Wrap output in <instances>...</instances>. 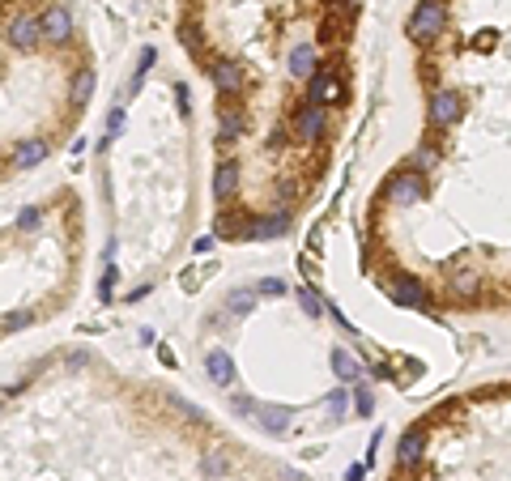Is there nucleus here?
Here are the masks:
<instances>
[{
    "mask_svg": "<svg viewBox=\"0 0 511 481\" xmlns=\"http://www.w3.org/2000/svg\"><path fill=\"white\" fill-rule=\"evenodd\" d=\"M443 21H448L443 0H422L414 9V17H409V38H435L443 30Z\"/></svg>",
    "mask_w": 511,
    "mask_h": 481,
    "instance_id": "obj_1",
    "label": "nucleus"
},
{
    "mask_svg": "<svg viewBox=\"0 0 511 481\" xmlns=\"http://www.w3.org/2000/svg\"><path fill=\"white\" fill-rule=\"evenodd\" d=\"M388 298L397 303V307H426V290H422V281L418 277H409V273H401L392 286H388Z\"/></svg>",
    "mask_w": 511,
    "mask_h": 481,
    "instance_id": "obj_2",
    "label": "nucleus"
},
{
    "mask_svg": "<svg viewBox=\"0 0 511 481\" xmlns=\"http://www.w3.org/2000/svg\"><path fill=\"white\" fill-rule=\"evenodd\" d=\"M38 26H43V38H51V43L72 38V17H68V9H64V4H51V9L38 17Z\"/></svg>",
    "mask_w": 511,
    "mask_h": 481,
    "instance_id": "obj_3",
    "label": "nucleus"
},
{
    "mask_svg": "<svg viewBox=\"0 0 511 481\" xmlns=\"http://www.w3.org/2000/svg\"><path fill=\"white\" fill-rule=\"evenodd\" d=\"M38 38H43V26H38L34 17H13V21H9V47L30 51Z\"/></svg>",
    "mask_w": 511,
    "mask_h": 481,
    "instance_id": "obj_4",
    "label": "nucleus"
},
{
    "mask_svg": "<svg viewBox=\"0 0 511 481\" xmlns=\"http://www.w3.org/2000/svg\"><path fill=\"white\" fill-rule=\"evenodd\" d=\"M456 119H461V98H456L452 90H439V94L431 98V124L448 128V124H456Z\"/></svg>",
    "mask_w": 511,
    "mask_h": 481,
    "instance_id": "obj_5",
    "label": "nucleus"
},
{
    "mask_svg": "<svg viewBox=\"0 0 511 481\" xmlns=\"http://www.w3.org/2000/svg\"><path fill=\"white\" fill-rule=\"evenodd\" d=\"M388 196H392V205H418V200H422V179H418V171L397 175L392 188H388Z\"/></svg>",
    "mask_w": 511,
    "mask_h": 481,
    "instance_id": "obj_6",
    "label": "nucleus"
},
{
    "mask_svg": "<svg viewBox=\"0 0 511 481\" xmlns=\"http://www.w3.org/2000/svg\"><path fill=\"white\" fill-rule=\"evenodd\" d=\"M324 98H341V85L333 81V68H320V72H311V81H307V102H324Z\"/></svg>",
    "mask_w": 511,
    "mask_h": 481,
    "instance_id": "obj_7",
    "label": "nucleus"
},
{
    "mask_svg": "<svg viewBox=\"0 0 511 481\" xmlns=\"http://www.w3.org/2000/svg\"><path fill=\"white\" fill-rule=\"evenodd\" d=\"M47 158V141L43 136H26L17 149H13V171H30V166H38Z\"/></svg>",
    "mask_w": 511,
    "mask_h": 481,
    "instance_id": "obj_8",
    "label": "nucleus"
},
{
    "mask_svg": "<svg viewBox=\"0 0 511 481\" xmlns=\"http://www.w3.org/2000/svg\"><path fill=\"white\" fill-rule=\"evenodd\" d=\"M294 128H298V136H303V141H316V136L324 132V111H320L316 102H303V107H298V115H294Z\"/></svg>",
    "mask_w": 511,
    "mask_h": 481,
    "instance_id": "obj_9",
    "label": "nucleus"
},
{
    "mask_svg": "<svg viewBox=\"0 0 511 481\" xmlns=\"http://www.w3.org/2000/svg\"><path fill=\"white\" fill-rule=\"evenodd\" d=\"M277 234H286V213H277V217H264V222H252V226H243V239H239V243L277 239Z\"/></svg>",
    "mask_w": 511,
    "mask_h": 481,
    "instance_id": "obj_10",
    "label": "nucleus"
},
{
    "mask_svg": "<svg viewBox=\"0 0 511 481\" xmlns=\"http://www.w3.org/2000/svg\"><path fill=\"white\" fill-rule=\"evenodd\" d=\"M205 371H209L213 384H235V358H230L226 350H213V354L205 358Z\"/></svg>",
    "mask_w": 511,
    "mask_h": 481,
    "instance_id": "obj_11",
    "label": "nucleus"
},
{
    "mask_svg": "<svg viewBox=\"0 0 511 481\" xmlns=\"http://www.w3.org/2000/svg\"><path fill=\"white\" fill-rule=\"evenodd\" d=\"M333 375H337L341 384H358L367 371H362V362H358V358H350L345 350H333Z\"/></svg>",
    "mask_w": 511,
    "mask_h": 481,
    "instance_id": "obj_12",
    "label": "nucleus"
},
{
    "mask_svg": "<svg viewBox=\"0 0 511 481\" xmlns=\"http://www.w3.org/2000/svg\"><path fill=\"white\" fill-rule=\"evenodd\" d=\"M235 188H239V166H235V162H222L217 175H213V192H217V200H230Z\"/></svg>",
    "mask_w": 511,
    "mask_h": 481,
    "instance_id": "obj_13",
    "label": "nucleus"
},
{
    "mask_svg": "<svg viewBox=\"0 0 511 481\" xmlns=\"http://www.w3.org/2000/svg\"><path fill=\"white\" fill-rule=\"evenodd\" d=\"M311 64H316V47L311 43L290 47V77H311Z\"/></svg>",
    "mask_w": 511,
    "mask_h": 481,
    "instance_id": "obj_14",
    "label": "nucleus"
},
{
    "mask_svg": "<svg viewBox=\"0 0 511 481\" xmlns=\"http://www.w3.org/2000/svg\"><path fill=\"white\" fill-rule=\"evenodd\" d=\"M213 81H217L222 94H239V90H243V68H239V64H217V68H213Z\"/></svg>",
    "mask_w": 511,
    "mask_h": 481,
    "instance_id": "obj_15",
    "label": "nucleus"
},
{
    "mask_svg": "<svg viewBox=\"0 0 511 481\" xmlns=\"http://www.w3.org/2000/svg\"><path fill=\"white\" fill-rule=\"evenodd\" d=\"M422 448H426V443H422V431H409V435L401 439V448H397V460H401L405 469H414V465L422 460Z\"/></svg>",
    "mask_w": 511,
    "mask_h": 481,
    "instance_id": "obj_16",
    "label": "nucleus"
},
{
    "mask_svg": "<svg viewBox=\"0 0 511 481\" xmlns=\"http://www.w3.org/2000/svg\"><path fill=\"white\" fill-rule=\"evenodd\" d=\"M290 409H281V405H264V409H256V422L264 426V431H286L290 426Z\"/></svg>",
    "mask_w": 511,
    "mask_h": 481,
    "instance_id": "obj_17",
    "label": "nucleus"
},
{
    "mask_svg": "<svg viewBox=\"0 0 511 481\" xmlns=\"http://www.w3.org/2000/svg\"><path fill=\"white\" fill-rule=\"evenodd\" d=\"M94 81H98V77H94V68H81V72H77V81H72V107H85V102H90Z\"/></svg>",
    "mask_w": 511,
    "mask_h": 481,
    "instance_id": "obj_18",
    "label": "nucleus"
},
{
    "mask_svg": "<svg viewBox=\"0 0 511 481\" xmlns=\"http://www.w3.org/2000/svg\"><path fill=\"white\" fill-rule=\"evenodd\" d=\"M256 294H260V290H230V294H226V311H230V315H247V311L256 307Z\"/></svg>",
    "mask_w": 511,
    "mask_h": 481,
    "instance_id": "obj_19",
    "label": "nucleus"
},
{
    "mask_svg": "<svg viewBox=\"0 0 511 481\" xmlns=\"http://www.w3.org/2000/svg\"><path fill=\"white\" fill-rule=\"evenodd\" d=\"M154 60H158V51H154V47H141V60H136V68H132V85H128V94L141 90V81H145V72L154 68Z\"/></svg>",
    "mask_w": 511,
    "mask_h": 481,
    "instance_id": "obj_20",
    "label": "nucleus"
},
{
    "mask_svg": "<svg viewBox=\"0 0 511 481\" xmlns=\"http://www.w3.org/2000/svg\"><path fill=\"white\" fill-rule=\"evenodd\" d=\"M239 132H243V115H239V111L217 115V136H222V141H239Z\"/></svg>",
    "mask_w": 511,
    "mask_h": 481,
    "instance_id": "obj_21",
    "label": "nucleus"
},
{
    "mask_svg": "<svg viewBox=\"0 0 511 481\" xmlns=\"http://www.w3.org/2000/svg\"><path fill=\"white\" fill-rule=\"evenodd\" d=\"M124 124H128V115H124V107H115V111L107 115V136H102V145H111V141L124 132Z\"/></svg>",
    "mask_w": 511,
    "mask_h": 481,
    "instance_id": "obj_22",
    "label": "nucleus"
},
{
    "mask_svg": "<svg viewBox=\"0 0 511 481\" xmlns=\"http://www.w3.org/2000/svg\"><path fill=\"white\" fill-rule=\"evenodd\" d=\"M226 469H230V460H226L222 452H209V456H205V473H209V477H222Z\"/></svg>",
    "mask_w": 511,
    "mask_h": 481,
    "instance_id": "obj_23",
    "label": "nucleus"
},
{
    "mask_svg": "<svg viewBox=\"0 0 511 481\" xmlns=\"http://www.w3.org/2000/svg\"><path fill=\"white\" fill-rule=\"evenodd\" d=\"M298 303H303V311H307L311 320L324 311V307H320V294H316V290H298Z\"/></svg>",
    "mask_w": 511,
    "mask_h": 481,
    "instance_id": "obj_24",
    "label": "nucleus"
},
{
    "mask_svg": "<svg viewBox=\"0 0 511 481\" xmlns=\"http://www.w3.org/2000/svg\"><path fill=\"white\" fill-rule=\"evenodd\" d=\"M435 162H439V153H435L431 145H418V149H414V166H426V171H431Z\"/></svg>",
    "mask_w": 511,
    "mask_h": 481,
    "instance_id": "obj_25",
    "label": "nucleus"
},
{
    "mask_svg": "<svg viewBox=\"0 0 511 481\" xmlns=\"http://www.w3.org/2000/svg\"><path fill=\"white\" fill-rule=\"evenodd\" d=\"M30 324V311H9L4 315V333H17V328H26Z\"/></svg>",
    "mask_w": 511,
    "mask_h": 481,
    "instance_id": "obj_26",
    "label": "nucleus"
},
{
    "mask_svg": "<svg viewBox=\"0 0 511 481\" xmlns=\"http://www.w3.org/2000/svg\"><path fill=\"white\" fill-rule=\"evenodd\" d=\"M324 405H328V414H345V405H350V396H345V392L337 388V392H328V396H324Z\"/></svg>",
    "mask_w": 511,
    "mask_h": 481,
    "instance_id": "obj_27",
    "label": "nucleus"
},
{
    "mask_svg": "<svg viewBox=\"0 0 511 481\" xmlns=\"http://www.w3.org/2000/svg\"><path fill=\"white\" fill-rule=\"evenodd\" d=\"M111 286H115V264H107V273H102V281H98V298H102V303L111 298Z\"/></svg>",
    "mask_w": 511,
    "mask_h": 481,
    "instance_id": "obj_28",
    "label": "nucleus"
},
{
    "mask_svg": "<svg viewBox=\"0 0 511 481\" xmlns=\"http://www.w3.org/2000/svg\"><path fill=\"white\" fill-rule=\"evenodd\" d=\"M256 290H260V294H269V298H273V294H286V281H281V277H264V281H260V286H256Z\"/></svg>",
    "mask_w": 511,
    "mask_h": 481,
    "instance_id": "obj_29",
    "label": "nucleus"
},
{
    "mask_svg": "<svg viewBox=\"0 0 511 481\" xmlns=\"http://www.w3.org/2000/svg\"><path fill=\"white\" fill-rule=\"evenodd\" d=\"M175 98H179V115L188 119V111H192V98H188V85H183V81H175Z\"/></svg>",
    "mask_w": 511,
    "mask_h": 481,
    "instance_id": "obj_30",
    "label": "nucleus"
},
{
    "mask_svg": "<svg viewBox=\"0 0 511 481\" xmlns=\"http://www.w3.org/2000/svg\"><path fill=\"white\" fill-rule=\"evenodd\" d=\"M452 286H456L461 294H473V290H478V277H473V273H456V281H452Z\"/></svg>",
    "mask_w": 511,
    "mask_h": 481,
    "instance_id": "obj_31",
    "label": "nucleus"
},
{
    "mask_svg": "<svg viewBox=\"0 0 511 481\" xmlns=\"http://www.w3.org/2000/svg\"><path fill=\"white\" fill-rule=\"evenodd\" d=\"M38 226V209H26L21 217H17V230H34Z\"/></svg>",
    "mask_w": 511,
    "mask_h": 481,
    "instance_id": "obj_32",
    "label": "nucleus"
},
{
    "mask_svg": "<svg viewBox=\"0 0 511 481\" xmlns=\"http://www.w3.org/2000/svg\"><path fill=\"white\" fill-rule=\"evenodd\" d=\"M354 405H358V414L367 418V414H371V392H367V388H358V396H354Z\"/></svg>",
    "mask_w": 511,
    "mask_h": 481,
    "instance_id": "obj_33",
    "label": "nucleus"
},
{
    "mask_svg": "<svg viewBox=\"0 0 511 481\" xmlns=\"http://www.w3.org/2000/svg\"><path fill=\"white\" fill-rule=\"evenodd\" d=\"M345 481H367V465H350V469H345Z\"/></svg>",
    "mask_w": 511,
    "mask_h": 481,
    "instance_id": "obj_34",
    "label": "nucleus"
},
{
    "mask_svg": "<svg viewBox=\"0 0 511 481\" xmlns=\"http://www.w3.org/2000/svg\"><path fill=\"white\" fill-rule=\"evenodd\" d=\"M235 414H243V418H247V414H256V405H252L247 396H235Z\"/></svg>",
    "mask_w": 511,
    "mask_h": 481,
    "instance_id": "obj_35",
    "label": "nucleus"
},
{
    "mask_svg": "<svg viewBox=\"0 0 511 481\" xmlns=\"http://www.w3.org/2000/svg\"><path fill=\"white\" fill-rule=\"evenodd\" d=\"M337 4H341L345 13H354V9H358V0H337Z\"/></svg>",
    "mask_w": 511,
    "mask_h": 481,
    "instance_id": "obj_36",
    "label": "nucleus"
}]
</instances>
